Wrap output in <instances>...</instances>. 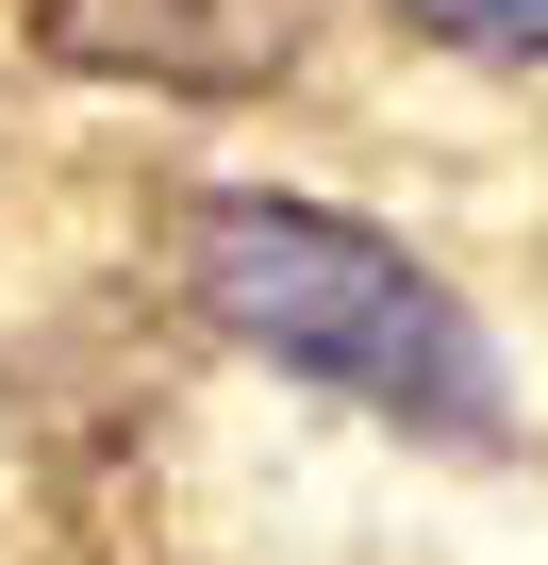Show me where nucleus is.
I'll return each mask as SVG.
<instances>
[{
	"label": "nucleus",
	"mask_w": 548,
	"mask_h": 565,
	"mask_svg": "<svg viewBox=\"0 0 548 565\" xmlns=\"http://www.w3.org/2000/svg\"><path fill=\"white\" fill-rule=\"evenodd\" d=\"M166 266H183V317L233 333L249 366H283L416 449H498L515 433V366L498 333L432 282V249H399L383 216L350 200H283V183H200L166 216Z\"/></svg>",
	"instance_id": "f257e3e1"
},
{
	"label": "nucleus",
	"mask_w": 548,
	"mask_h": 565,
	"mask_svg": "<svg viewBox=\"0 0 548 565\" xmlns=\"http://www.w3.org/2000/svg\"><path fill=\"white\" fill-rule=\"evenodd\" d=\"M51 67H100V84H150V100H266L300 67V0H18Z\"/></svg>",
	"instance_id": "f03ea898"
},
{
	"label": "nucleus",
	"mask_w": 548,
	"mask_h": 565,
	"mask_svg": "<svg viewBox=\"0 0 548 565\" xmlns=\"http://www.w3.org/2000/svg\"><path fill=\"white\" fill-rule=\"evenodd\" d=\"M416 51H465V67H548V0H383Z\"/></svg>",
	"instance_id": "7ed1b4c3"
}]
</instances>
